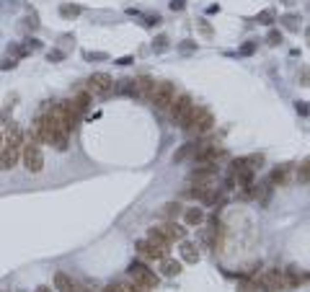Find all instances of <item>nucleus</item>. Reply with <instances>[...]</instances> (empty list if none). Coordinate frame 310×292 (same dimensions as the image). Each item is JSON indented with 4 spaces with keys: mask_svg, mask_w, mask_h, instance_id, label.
<instances>
[{
    "mask_svg": "<svg viewBox=\"0 0 310 292\" xmlns=\"http://www.w3.org/2000/svg\"><path fill=\"white\" fill-rule=\"evenodd\" d=\"M36 292H52V287H47V285H42V287H36Z\"/></svg>",
    "mask_w": 310,
    "mask_h": 292,
    "instance_id": "nucleus-41",
    "label": "nucleus"
},
{
    "mask_svg": "<svg viewBox=\"0 0 310 292\" xmlns=\"http://www.w3.org/2000/svg\"><path fill=\"white\" fill-rule=\"evenodd\" d=\"M245 166H248V168H253V171H256V168H261L264 166V155L261 153H253V155H245Z\"/></svg>",
    "mask_w": 310,
    "mask_h": 292,
    "instance_id": "nucleus-24",
    "label": "nucleus"
},
{
    "mask_svg": "<svg viewBox=\"0 0 310 292\" xmlns=\"http://www.w3.org/2000/svg\"><path fill=\"white\" fill-rule=\"evenodd\" d=\"M18 292H26V290H18Z\"/></svg>",
    "mask_w": 310,
    "mask_h": 292,
    "instance_id": "nucleus-45",
    "label": "nucleus"
},
{
    "mask_svg": "<svg viewBox=\"0 0 310 292\" xmlns=\"http://www.w3.org/2000/svg\"><path fill=\"white\" fill-rule=\"evenodd\" d=\"M300 80H303V86H310V70H303V72H300Z\"/></svg>",
    "mask_w": 310,
    "mask_h": 292,
    "instance_id": "nucleus-36",
    "label": "nucleus"
},
{
    "mask_svg": "<svg viewBox=\"0 0 310 292\" xmlns=\"http://www.w3.org/2000/svg\"><path fill=\"white\" fill-rule=\"evenodd\" d=\"M186 3H184V0H171V8H173V11H181V8H184Z\"/></svg>",
    "mask_w": 310,
    "mask_h": 292,
    "instance_id": "nucleus-38",
    "label": "nucleus"
},
{
    "mask_svg": "<svg viewBox=\"0 0 310 292\" xmlns=\"http://www.w3.org/2000/svg\"><path fill=\"white\" fill-rule=\"evenodd\" d=\"M106 52H86V60H106Z\"/></svg>",
    "mask_w": 310,
    "mask_h": 292,
    "instance_id": "nucleus-32",
    "label": "nucleus"
},
{
    "mask_svg": "<svg viewBox=\"0 0 310 292\" xmlns=\"http://www.w3.org/2000/svg\"><path fill=\"white\" fill-rule=\"evenodd\" d=\"M60 13L65 16V18H72V16L83 13V8H80V5H60Z\"/></svg>",
    "mask_w": 310,
    "mask_h": 292,
    "instance_id": "nucleus-27",
    "label": "nucleus"
},
{
    "mask_svg": "<svg viewBox=\"0 0 310 292\" xmlns=\"http://www.w3.org/2000/svg\"><path fill=\"white\" fill-rule=\"evenodd\" d=\"M197 23H199V29H202L207 36H212V26H209V23L204 21V18H202V21H197Z\"/></svg>",
    "mask_w": 310,
    "mask_h": 292,
    "instance_id": "nucleus-34",
    "label": "nucleus"
},
{
    "mask_svg": "<svg viewBox=\"0 0 310 292\" xmlns=\"http://www.w3.org/2000/svg\"><path fill=\"white\" fill-rule=\"evenodd\" d=\"M153 86H155V80H153L150 75L134 78V83H132V98H145V101H150Z\"/></svg>",
    "mask_w": 310,
    "mask_h": 292,
    "instance_id": "nucleus-9",
    "label": "nucleus"
},
{
    "mask_svg": "<svg viewBox=\"0 0 310 292\" xmlns=\"http://www.w3.org/2000/svg\"><path fill=\"white\" fill-rule=\"evenodd\" d=\"M168 109H171V122H173V124H178L181 130H186V124L194 119L197 104H194V98H191L189 93H184V96L173 98V104H171Z\"/></svg>",
    "mask_w": 310,
    "mask_h": 292,
    "instance_id": "nucleus-2",
    "label": "nucleus"
},
{
    "mask_svg": "<svg viewBox=\"0 0 310 292\" xmlns=\"http://www.w3.org/2000/svg\"><path fill=\"white\" fill-rule=\"evenodd\" d=\"M148 241H150V243H155L158 248H163V251L168 253V246H171V241H168L166 235H163V233L158 230V227H150V230H148Z\"/></svg>",
    "mask_w": 310,
    "mask_h": 292,
    "instance_id": "nucleus-18",
    "label": "nucleus"
},
{
    "mask_svg": "<svg viewBox=\"0 0 310 292\" xmlns=\"http://www.w3.org/2000/svg\"><path fill=\"white\" fill-rule=\"evenodd\" d=\"M184 223H186L189 227L202 225V223H204V209H202V207H189L186 212H184Z\"/></svg>",
    "mask_w": 310,
    "mask_h": 292,
    "instance_id": "nucleus-16",
    "label": "nucleus"
},
{
    "mask_svg": "<svg viewBox=\"0 0 310 292\" xmlns=\"http://www.w3.org/2000/svg\"><path fill=\"white\" fill-rule=\"evenodd\" d=\"M21 160H23V168L29 173H42L44 168V153H42V142L34 137L23 140V148H21Z\"/></svg>",
    "mask_w": 310,
    "mask_h": 292,
    "instance_id": "nucleus-3",
    "label": "nucleus"
},
{
    "mask_svg": "<svg viewBox=\"0 0 310 292\" xmlns=\"http://www.w3.org/2000/svg\"><path fill=\"white\" fill-rule=\"evenodd\" d=\"M256 52V42H245L243 47H241V54H245V57H248V54H253Z\"/></svg>",
    "mask_w": 310,
    "mask_h": 292,
    "instance_id": "nucleus-30",
    "label": "nucleus"
},
{
    "mask_svg": "<svg viewBox=\"0 0 310 292\" xmlns=\"http://www.w3.org/2000/svg\"><path fill=\"white\" fill-rule=\"evenodd\" d=\"M158 230L163 233V235H166V238L173 243V241H186V227L184 225H178L176 220H166V223H163V225H158Z\"/></svg>",
    "mask_w": 310,
    "mask_h": 292,
    "instance_id": "nucleus-11",
    "label": "nucleus"
},
{
    "mask_svg": "<svg viewBox=\"0 0 310 292\" xmlns=\"http://www.w3.org/2000/svg\"><path fill=\"white\" fill-rule=\"evenodd\" d=\"M295 181L297 184H310V158H305L303 163H300V168L295 173Z\"/></svg>",
    "mask_w": 310,
    "mask_h": 292,
    "instance_id": "nucleus-22",
    "label": "nucleus"
},
{
    "mask_svg": "<svg viewBox=\"0 0 310 292\" xmlns=\"http://www.w3.org/2000/svg\"><path fill=\"white\" fill-rule=\"evenodd\" d=\"M88 90L96 96H109L114 90V78L109 75V72H93V75L88 78Z\"/></svg>",
    "mask_w": 310,
    "mask_h": 292,
    "instance_id": "nucleus-8",
    "label": "nucleus"
},
{
    "mask_svg": "<svg viewBox=\"0 0 310 292\" xmlns=\"http://www.w3.org/2000/svg\"><path fill=\"white\" fill-rule=\"evenodd\" d=\"M160 215L166 217V220H176V217L181 215V204H178V202H168V204H163Z\"/></svg>",
    "mask_w": 310,
    "mask_h": 292,
    "instance_id": "nucleus-23",
    "label": "nucleus"
},
{
    "mask_svg": "<svg viewBox=\"0 0 310 292\" xmlns=\"http://www.w3.org/2000/svg\"><path fill=\"white\" fill-rule=\"evenodd\" d=\"M305 36H308V44H310V29H308V31H305Z\"/></svg>",
    "mask_w": 310,
    "mask_h": 292,
    "instance_id": "nucleus-43",
    "label": "nucleus"
},
{
    "mask_svg": "<svg viewBox=\"0 0 310 292\" xmlns=\"http://www.w3.org/2000/svg\"><path fill=\"white\" fill-rule=\"evenodd\" d=\"M21 148H23V132L18 124H8L5 130V140L0 148V171H11L16 168V163L21 160Z\"/></svg>",
    "mask_w": 310,
    "mask_h": 292,
    "instance_id": "nucleus-1",
    "label": "nucleus"
},
{
    "mask_svg": "<svg viewBox=\"0 0 310 292\" xmlns=\"http://www.w3.org/2000/svg\"><path fill=\"white\" fill-rule=\"evenodd\" d=\"M104 292H130V287H124V285H119V282H116V285H109Z\"/></svg>",
    "mask_w": 310,
    "mask_h": 292,
    "instance_id": "nucleus-33",
    "label": "nucleus"
},
{
    "mask_svg": "<svg viewBox=\"0 0 310 292\" xmlns=\"http://www.w3.org/2000/svg\"><path fill=\"white\" fill-rule=\"evenodd\" d=\"M178 49H181V52H194V49H197V42H189V39H186V42L178 44Z\"/></svg>",
    "mask_w": 310,
    "mask_h": 292,
    "instance_id": "nucleus-31",
    "label": "nucleus"
},
{
    "mask_svg": "<svg viewBox=\"0 0 310 292\" xmlns=\"http://www.w3.org/2000/svg\"><path fill=\"white\" fill-rule=\"evenodd\" d=\"M49 60H62V52H49Z\"/></svg>",
    "mask_w": 310,
    "mask_h": 292,
    "instance_id": "nucleus-40",
    "label": "nucleus"
},
{
    "mask_svg": "<svg viewBox=\"0 0 310 292\" xmlns=\"http://www.w3.org/2000/svg\"><path fill=\"white\" fill-rule=\"evenodd\" d=\"M153 49H155V52H163V49H168V36H158V39L153 42Z\"/></svg>",
    "mask_w": 310,
    "mask_h": 292,
    "instance_id": "nucleus-29",
    "label": "nucleus"
},
{
    "mask_svg": "<svg viewBox=\"0 0 310 292\" xmlns=\"http://www.w3.org/2000/svg\"><path fill=\"white\" fill-rule=\"evenodd\" d=\"M160 271H163L166 277H176L178 271H181V264H178V261H173V259H166V256H163V259H160Z\"/></svg>",
    "mask_w": 310,
    "mask_h": 292,
    "instance_id": "nucleus-20",
    "label": "nucleus"
},
{
    "mask_svg": "<svg viewBox=\"0 0 310 292\" xmlns=\"http://www.w3.org/2000/svg\"><path fill=\"white\" fill-rule=\"evenodd\" d=\"M266 42L271 44V47H277V44H282V31H277V29H271V31L266 34Z\"/></svg>",
    "mask_w": 310,
    "mask_h": 292,
    "instance_id": "nucleus-28",
    "label": "nucleus"
},
{
    "mask_svg": "<svg viewBox=\"0 0 310 292\" xmlns=\"http://www.w3.org/2000/svg\"><path fill=\"white\" fill-rule=\"evenodd\" d=\"M3 140H5V135H3V124H0V148H3Z\"/></svg>",
    "mask_w": 310,
    "mask_h": 292,
    "instance_id": "nucleus-42",
    "label": "nucleus"
},
{
    "mask_svg": "<svg viewBox=\"0 0 310 292\" xmlns=\"http://www.w3.org/2000/svg\"><path fill=\"white\" fill-rule=\"evenodd\" d=\"M57 109H60L62 119H65V124H67V130L72 132V130L78 127V122H80V112H78V106L72 104V101H60V104H57Z\"/></svg>",
    "mask_w": 310,
    "mask_h": 292,
    "instance_id": "nucleus-10",
    "label": "nucleus"
},
{
    "mask_svg": "<svg viewBox=\"0 0 310 292\" xmlns=\"http://www.w3.org/2000/svg\"><path fill=\"white\" fill-rule=\"evenodd\" d=\"M0 292H8V290H0Z\"/></svg>",
    "mask_w": 310,
    "mask_h": 292,
    "instance_id": "nucleus-44",
    "label": "nucleus"
},
{
    "mask_svg": "<svg viewBox=\"0 0 310 292\" xmlns=\"http://www.w3.org/2000/svg\"><path fill=\"white\" fill-rule=\"evenodd\" d=\"M215 127V116H212V112L209 109H197L194 112V119H191L189 124H186V132L189 135H204V132H209Z\"/></svg>",
    "mask_w": 310,
    "mask_h": 292,
    "instance_id": "nucleus-6",
    "label": "nucleus"
},
{
    "mask_svg": "<svg viewBox=\"0 0 310 292\" xmlns=\"http://www.w3.org/2000/svg\"><path fill=\"white\" fill-rule=\"evenodd\" d=\"M130 274L134 277V282H137V285H145L148 290H155V287H158V274H155V271H153L145 261H132V264H130Z\"/></svg>",
    "mask_w": 310,
    "mask_h": 292,
    "instance_id": "nucleus-7",
    "label": "nucleus"
},
{
    "mask_svg": "<svg viewBox=\"0 0 310 292\" xmlns=\"http://www.w3.org/2000/svg\"><path fill=\"white\" fill-rule=\"evenodd\" d=\"M202 145L204 142H186V145H181V148L173 153V163H184L189 158H194V155L202 150Z\"/></svg>",
    "mask_w": 310,
    "mask_h": 292,
    "instance_id": "nucleus-13",
    "label": "nucleus"
},
{
    "mask_svg": "<svg viewBox=\"0 0 310 292\" xmlns=\"http://www.w3.org/2000/svg\"><path fill=\"white\" fill-rule=\"evenodd\" d=\"M285 282H287V287H297L300 282H303V271H300L297 267H287L285 269Z\"/></svg>",
    "mask_w": 310,
    "mask_h": 292,
    "instance_id": "nucleus-21",
    "label": "nucleus"
},
{
    "mask_svg": "<svg viewBox=\"0 0 310 292\" xmlns=\"http://www.w3.org/2000/svg\"><path fill=\"white\" fill-rule=\"evenodd\" d=\"M54 290L57 292H78V285H75V279H72L70 274L57 271V274H54Z\"/></svg>",
    "mask_w": 310,
    "mask_h": 292,
    "instance_id": "nucleus-14",
    "label": "nucleus"
},
{
    "mask_svg": "<svg viewBox=\"0 0 310 292\" xmlns=\"http://www.w3.org/2000/svg\"><path fill=\"white\" fill-rule=\"evenodd\" d=\"M274 8H266V11H261L259 16H256V21L259 23H264V26H271V23H274Z\"/></svg>",
    "mask_w": 310,
    "mask_h": 292,
    "instance_id": "nucleus-26",
    "label": "nucleus"
},
{
    "mask_svg": "<svg viewBox=\"0 0 310 292\" xmlns=\"http://www.w3.org/2000/svg\"><path fill=\"white\" fill-rule=\"evenodd\" d=\"M132 57H122V60H116V65H130Z\"/></svg>",
    "mask_w": 310,
    "mask_h": 292,
    "instance_id": "nucleus-39",
    "label": "nucleus"
},
{
    "mask_svg": "<svg viewBox=\"0 0 310 292\" xmlns=\"http://www.w3.org/2000/svg\"><path fill=\"white\" fill-rule=\"evenodd\" d=\"M181 259H184L186 264H197L199 261V248L189 241H181Z\"/></svg>",
    "mask_w": 310,
    "mask_h": 292,
    "instance_id": "nucleus-17",
    "label": "nucleus"
},
{
    "mask_svg": "<svg viewBox=\"0 0 310 292\" xmlns=\"http://www.w3.org/2000/svg\"><path fill=\"white\" fill-rule=\"evenodd\" d=\"M259 285L266 290V292H279V290H287V282H285V269L279 267H269L264 269V274L256 279Z\"/></svg>",
    "mask_w": 310,
    "mask_h": 292,
    "instance_id": "nucleus-5",
    "label": "nucleus"
},
{
    "mask_svg": "<svg viewBox=\"0 0 310 292\" xmlns=\"http://www.w3.org/2000/svg\"><path fill=\"white\" fill-rule=\"evenodd\" d=\"M90 98H93V93H90V90H80V93L72 98V104L78 106V112H80V114H86L88 109H90Z\"/></svg>",
    "mask_w": 310,
    "mask_h": 292,
    "instance_id": "nucleus-19",
    "label": "nucleus"
},
{
    "mask_svg": "<svg viewBox=\"0 0 310 292\" xmlns=\"http://www.w3.org/2000/svg\"><path fill=\"white\" fill-rule=\"evenodd\" d=\"M134 248H137V253H140V256H145V259H163V256H166V251H163V248H158V246H155V243H150L148 238H145V241H137V243H134Z\"/></svg>",
    "mask_w": 310,
    "mask_h": 292,
    "instance_id": "nucleus-12",
    "label": "nucleus"
},
{
    "mask_svg": "<svg viewBox=\"0 0 310 292\" xmlns=\"http://www.w3.org/2000/svg\"><path fill=\"white\" fill-rule=\"evenodd\" d=\"M173 98H176V88H173V83H168V80H160V83L153 86V93H150V104L155 109H168L173 104Z\"/></svg>",
    "mask_w": 310,
    "mask_h": 292,
    "instance_id": "nucleus-4",
    "label": "nucleus"
},
{
    "mask_svg": "<svg viewBox=\"0 0 310 292\" xmlns=\"http://www.w3.org/2000/svg\"><path fill=\"white\" fill-rule=\"evenodd\" d=\"M289 171H292L289 163H285V166H277L274 171H271V176H269V184L271 186H285L287 181H289Z\"/></svg>",
    "mask_w": 310,
    "mask_h": 292,
    "instance_id": "nucleus-15",
    "label": "nucleus"
},
{
    "mask_svg": "<svg viewBox=\"0 0 310 292\" xmlns=\"http://www.w3.org/2000/svg\"><path fill=\"white\" fill-rule=\"evenodd\" d=\"M130 292H150V290L145 287V285H137V282H134V285L130 287Z\"/></svg>",
    "mask_w": 310,
    "mask_h": 292,
    "instance_id": "nucleus-37",
    "label": "nucleus"
},
{
    "mask_svg": "<svg viewBox=\"0 0 310 292\" xmlns=\"http://www.w3.org/2000/svg\"><path fill=\"white\" fill-rule=\"evenodd\" d=\"M295 109H297V114H303V116H305V114L310 112V109H308V106H305L303 101H297V104H295Z\"/></svg>",
    "mask_w": 310,
    "mask_h": 292,
    "instance_id": "nucleus-35",
    "label": "nucleus"
},
{
    "mask_svg": "<svg viewBox=\"0 0 310 292\" xmlns=\"http://www.w3.org/2000/svg\"><path fill=\"white\" fill-rule=\"evenodd\" d=\"M279 21H282V26H285L287 31H297V29H300V23H297V16H292V13L282 16Z\"/></svg>",
    "mask_w": 310,
    "mask_h": 292,
    "instance_id": "nucleus-25",
    "label": "nucleus"
}]
</instances>
